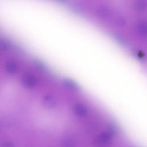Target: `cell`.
Masks as SVG:
<instances>
[{"label":"cell","instance_id":"obj_2","mask_svg":"<svg viewBox=\"0 0 147 147\" xmlns=\"http://www.w3.org/2000/svg\"><path fill=\"white\" fill-rule=\"evenodd\" d=\"M136 30L137 34L142 37H146L147 36V24L144 20L140 21L136 25Z\"/></svg>","mask_w":147,"mask_h":147},{"label":"cell","instance_id":"obj_5","mask_svg":"<svg viewBox=\"0 0 147 147\" xmlns=\"http://www.w3.org/2000/svg\"><path fill=\"white\" fill-rule=\"evenodd\" d=\"M6 71L10 73V74H13L15 73L17 71V66L16 63L14 61H8L6 64Z\"/></svg>","mask_w":147,"mask_h":147},{"label":"cell","instance_id":"obj_3","mask_svg":"<svg viewBox=\"0 0 147 147\" xmlns=\"http://www.w3.org/2000/svg\"><path fill=\"white\" fill-rule=\"evenodd\" d=\"M146 0H135L133 3V6L135 10L138 11H144L146 9Z\"/></svg>","mask_w":147,"mask_h":147},{"label":"cell","instance_id":"obj_4","mask_svg":"<svg viewBox=\"0 0 147 147\" xmlns=\"http://www.w3.org/2000/svg\"><path fill=\"white\" fill-rule=\"evenodd\" d=\"M114 17V23L118 26H124L126 23V21L125 17H123L121 15H117Z\"/></svg>","mask_w":147,"mask_h":147},{"label":"cell","instance_id":"obj_8","mask_svg":"<svg viewBox=\"0 0 147 147\" xmlns=\"http://www.w3.org/2000/svg\"><path fill=\"white\" fill-rule=\"evenodd\" d=\"M57 1H59V2H64V1H65V0H57Z\"/></svg>","mask_w":147,"mask_h":147},{"label":"cell","instance_id":"obj_7","mask_svg":"<svg viewBox=\"0 0 147 147\" xmlns=\"http://www.w3.org/2000/svg\"><path fill=\"white\" fill-rule=\"evenodd\" d=\"M12 146L11 143L8 141H3L0 144L1 147H12Z\"/></svg>","mask_w":147,"mask_h":147},{"label":"cell","instance_id":"obj_1","mask_svg":"<svg viewBox=\"0 0 147 147\" xmlns=\"http://www.w3.org/2000/svg\"><path fill=\"white\" fill-rule=\"evenodd\" d=\"M96 14L99 18L107 20L114 17V11L110 6L107 5H102L96 8Z\"/></svg>","mask_w":147,"mask_h":147},{"label":"cell","instance_id":"obj_6","mask_svg":"<svg viewBox=\"0 0 147 147\" xmlns=\"http://www.w3.org/2000/svg\"><path fill=\"white\" fill-rule=\"evenodd\" d=\"M115 39H117L118 41H119L122 43H125L126 42L125 38L121 34H116L115 35Z\"/></svg>","mask_w":147,"mask_h":147}]
</instances>
